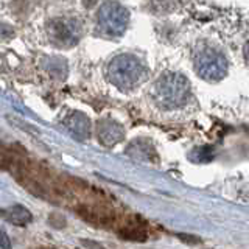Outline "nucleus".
Listing matches in <instances>:
<instances>
[{
	"label": "nucleus",
	"mask_w": 249,
	"mask_h": 249,
	"mask_svg": "<svg viewBox=\"0 0 249 249\" xmlns=\"http://www.w3.org/2000/svg\"><path fill=\"white\" fill-rule=\"evenodd\" d=\"M151 95L154 103L162 109H176L185 105L190 95V84L187 78L175 73L167 72L158 78L154 83Z\"/></svg>",
	"instance_id": "obj_1"
},
{
	"label": "nucleus",
	"mask_w": 249,
	"mask_h": 249,
	"mask_svg": "<svg viewBox=\"0 0 249 249\" xmlns=\"http://www.w3.org/2000/svg\"><path fill=\"white\" fill-rule=\"evenodd\" d=\"M107 78L119 89L128 90L136 88L146 78L145 66L136 56L123 53L115 56L107 66Z\"/></svg>",
	"instance_id": "obj_2"
},
{
	"label": "nucleus",
	"mask_w": 249,
	"mask_h": 249,
	"mask_svg": "<svg viewBox=\"0 0 249 249\" xmlns=\"http://www.w3.org/2000/svg\"><path fill=\"white\" fill-rule=\"evenodd\" d=\"M193 67L202 80L216 83L226 76L229 66L221 52L207 44H201L193 52Z\"/></svg>",
	"instance_id": "obj_3"
},
{
	"label": "nucleus",
	"mask_w": 249,
	"mask_h": 249,
	"mask_svg": "<svg viewBox=\"0 0 249 249\" xmlns=\"http://www.w3.org/2000/svg\"><path fill=\"white\" fill-rule=\"evenodd\" d=\"M129 23V13L119 2H106L100 6L97 25L101 35L117 37L124 33Z\"/></svg>",
	"instance_id": "obj_4"
},
{
	"label": "nucleus",
	"mask_w": 249,
	"mask_h": 249,
	"mask_svg": "<svg viewBox=\"0 0 249 249\" xmlns=\"http://www.w3.org/2000/svg\"><path fill=\"white\" fill-rule=\"evenodd\" d=\"M47 31L52 41L62 47H73L83 35L80 20L73 18H58L50 20Z\"/></svg>",
	"instance_id": "obj_5"
},
{
	"label": "nucleus",
	"mask_w": 249,
	"mask_h": 249,
	"mask_svg": "<svg viewBox=\"0 0 249 249\" xmlns=\"http://www.w3.org/2000/svg\"><path fill=\"white\" fill-rule=\"evenodd\" d=\"M97 136L105 146H114L123 140L124 131L122 124L114 120H101L97 124Z\"/></svg>",
	"instance_id": "obj_6"
},
{
	"label": "nucleus",
	"mask_w": 249,
	"mask_h": 249,
	"mask_svg": "<svg viewBox=\"0 0 249 249\" xmlns=\"http://www.w3.org/2000/svg\"><path fill=\"white\" fill-rule=\"evenodd\" d=\"M64 126L80 140H84L90 136V120L83 112H70L64 119Z\"/></svg>",
	"instance_id": "obj_7"
},
{
	"label": "nucleus",
	"mask_w": 249,
	"mask_h": 249,
	"mask_svg": "<svg viewBox=\"0 0 249 249\" xmlns=\"http://www.w3.org/2000/svg\"><path fill=\"white\" fill-rule=\"evenodd\" d=\"M3 216L10 223L18 224V226H25V224H28L31 220H33L30 210L25 209L23 206H13L10 209H6V212L3 213Z\"/></svg>",
	"instance_id": "obj_8"
},
{
	"label": "nucleus",
	"mask_w": 249,
	"mask_h": 249,
	"mask_svg": "<svg viewBox=\"0 0 249 249\" xmlns=\"http://www.w3.org/2000/svg\"><path fill=\"white\" fill-rule=\"evenodd\" d=\"M119 233L126 240L132 241H143L146 240V231L142 224L139 223H126L123 228L119 231Z\"/></svg>",
	"instance_id": "obj_9"
},
{
	"label": "nucleus",
	"mask_w": 249,
	"mask_h": 249,
	"mask_svg": "<svg viewBox=\"0 0 249 249\" xmlns=\"http://www.w3.org/2000/svg\"><path fill=\"white\" fill-rule=\"evenodd\" d=\"M179 240H182V241H185V243H192V245H198V243H201V240L199 238H196L195 235H189V233H179Z\"/></svg>",
	"instance_id": "obj_10"
},
{
	"label": "nucleus",
	"mask_w": 249,
	"mask_h": 249,
	"mask_svg": "<svg viewBox=\"0 0 249 249\" xmlns=\"http://www.w3.org/2000/svg\"><path fill=\"white\" fill-rule=\"evenodd\" d=\"M0 246H2L3 249H10L11 248V243H10V238H8L6 232L0 228Z\"/></svg>",
	"instance_id": "obj_11"
},
{
	"label": "nucleus",
	"mask_w": 249,
	"mask_h": 249,
	"mask_svg": "<svg viewBox=\"0 0 249 249\" xmlns=\"http://www.w3.org/2000/svg\"><path fill=\"white\" fill-rule=\"evenodd\" d=\"M84 245L88 246V249H105L101 245L95 243V241H84Z\"/></svg>",
	"instance_id": "obj_12"
},
{
	"label": "nucleus",
	"mask_w": 249,
	"mask_h": 249,
	"mask_svg": "<svg viewBox=\"0 0 249 249\" xmlns=\"http://www.w3.org/2000/svg\"><path fill=\"white\" fill-rule=\"evenodd\" d=\"M245 58H246V61L249 62V42H248L246 47H245Z\"/></svg>",
	"instance_id": "obj_13"
}]
</instances>
